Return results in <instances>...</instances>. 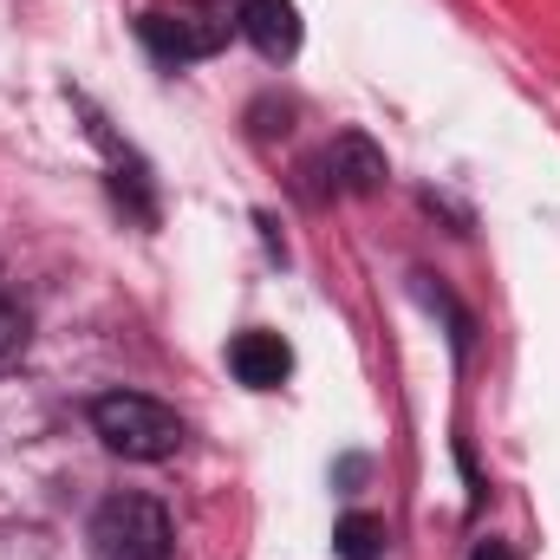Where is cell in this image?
Masks as SVG:
<instances>
[{"instance_id":"5","label":"cell","mask_w":560,"mask_h":560,"mask_svg":"<svg viewBox=\"0 0 560 560\" xmlns=\"http://www.w3.org/2000/svg\"><path fill=\"white\" fill-rule=\"evenodd\" d=\"M242 33L255 39L261 59H293L300 52V7L293 0H235Z\"/></svg>"},{"instance_id":"6","label":"cell","mask_w":560,"mask_h":560,"mask_svg":"<svg viewBox=\"0 0 560 560\" xmlns=\"http://www.w3.org/2000/svg\"><path fill=\"white\" fill-rule=\"evenodd\" d=\"M326 170H332V189H346V196H372V189H385V150L365 138V131H346V138H332L326 150Z\"/></svg>"},{"instance_id":"4","label":"cell","mask_w":560,"mask_h":560,"mask_svg":"<svg viewBox=\"0 0 560 560\" xmlns=\"http://www.w3.org/2000/svg\"><path fill=\"white\" fill-rule=\"evenodd\" d=\"M229 372L248 385V392H280L287 385V372H293V346L280 339V332H235V346H229Z\"/></svg>"},{"instance_id":"8","label":"cell","mask_w":560,"mask_h":560,"mask_svg":"<svg viewBox=\"0 0 560 560\" xmlns=\"http://www.w3.org/2000/svg\"><path fill=\"white\" fill-rule=\"evenodd\" d=\"M20 346H26V319H20V306H7V300H0V365H7Z\"/></svg>"},{"instance_id":"7","label":"cell","mask_w":560,"mask_h":560,"mask_svg":"<svg viewBox=\"0 0 560 560\" xmlns=\"http://www.w3.org/2000/svg\"><path fill=\"white\" fill-rule=\"evenodd\" d=\"M332 555L339 560H385V522L378 515H339V528H332Z\"/></svg>"},{"instance_id":"1","label":"cell","mask_w":560,"mask_h":560,"mask_svg":"<svg viewBox=\"0 0 560 560\" xmlns=\"http://www.w3.org/2000/svg\"><path fill=\"white\" fill-rule=\"evenodd\" d=\"M229 33H242L235 0H170L143 13V39L163 66H189V59H215L229 46Z\"/></svg>"},{"instance_id":"2","label":"cell","mask_w":560,"mask_h":560,"mask_svg":"<svg viewBox=\"0 0 560 560\" xmlns=\"http://www.w3.org/2000/svg\"><path fill=\"white\" fill-rule=\"evenodd\" d=\"M92 430L105 436L112 456H131V463H163L183 450V418L143 392H105L92 398Z\"/></svg>"},{"instance_id":"9","label":"cell","mask_w":560,"mask_h":560,"mask_svg":"<svg viewBox=\"0 0 560 560\" xmlns=\"http://www.w3.org/2000/svg\"><path fill=\"white\" fill-rule=\"evenodd\" d=\"M469 560H515V548H509V541H482Z\"/></svg>"},{"instance_id":"3","label":"cell","mask_w":560,"mask_h":560,"mask_svg":"<svg viewBox=\"0 0 560 560\" xmlns=\"http://www.w3.org/2000/svg\"><path fill=\"white\" fill-rule=\"evenodd\" d=\"M92 560H170V515L150 495H112L92 515Z\"/></svg>"}]
</instances>
